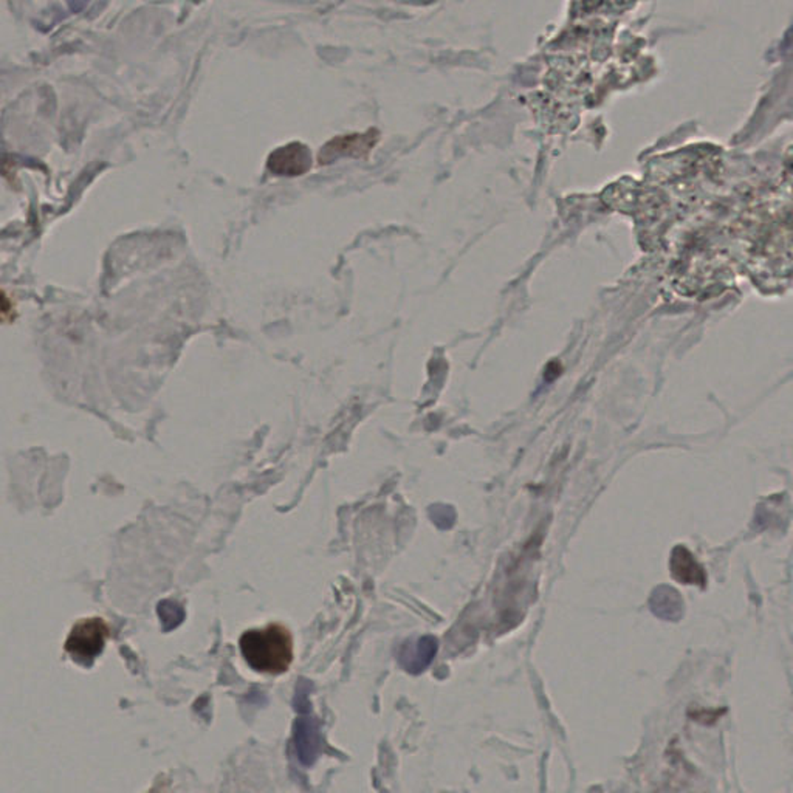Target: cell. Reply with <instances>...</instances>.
I'll list each match as a JSON object with an SVG mask.
<instances>
[{"label":"cell","mask_w":793,"mask_h":793,"mask_svg":"<svg viewBox=\"0 0 793 793\" xmlns=\"http://www.w3.org/2000/svg\"><path fill=\"white\" fill-rule=\"evenodd\" d=\"M239 646L245 662L256 671L283 674L293 662V637L279 623L247 631L239 640Z\"/></svg>","instance_id":"1"},{"label":"cell","mask_w":793,"mask_h":793,"mask_svg":"<svg viewBox=\"0 0 793 793\" xmlns=\"http://www.w3.org/2000/svg\"><path fill=\"white\" fill-rule=\"evenodd\" d=\"M109 635V627L101 618H87L73 627L72 633L66 642V649L72 655L73 661L90 665L100 654L106 638Z\"/></svg>","instance_id":"2"},{"label":"cell","mask_w":793,"mask_h":793,"mask_svg":"<svg viewBox=\"0 0 793 793\" xmlns=\"http://www.w3.org/2000/svg\"><path fill=\"white\" fill-rule=\"evenodd\" d=\"M380 140L377 129H369L367 132L339 135L322 146L318 156L320 165H330L333 161L352 157V158H366Z\"/></svg>","instance_id":"3"},{"label":"cell","mask_w":793,"mask_h":793,"mask_svg":"<svg viewBox=\"0 0 793 793\" xmlns=\"http://www.w3.org/2000/svg\"><path fill=\"white\" fill-rule=\"evenodd\" d=\"M311 163L313 160L311 149L302 143L294 141L273 150L266 160V167L279 177H300L305 172L311 171Z\"/></svg>","instance_id":"4"},{"label":"cell","mask_w":793,"mask_h":793,"mask_svg":"<svg viewBox=\"0 0 793 793\" xmlns=\"http://www.w3.org/2000/svg\"><path fill=\"white\" fill-rule=\"evenodd\" d=\"M670 569H671L674 580L687 586H707V573L704 567L700 566L699 561L694 558L693 554L685 545H676L670 558Z\"/></svg>","instance_id":"5"},{"label":"cell","mask_w":793,"mask_h":793,"mask_svg":"<svg viewBox=\"0 0 793 793\" xmlns=\"http://www.w3.org/2000/svg\"><path fill=\"white\" fill-rule=\"evenodd\" d=\"M437 648V640L431 635L419 638L412 644L408 642L401 646V651H400V663L410 674H419L433 662Z\"/></svg>","instance_id":"6"},{"label":"cell","mask_w":793,"mask_h":793,"mask_svg":"<svg viewBox=\"0 0 793 793\" xmlns=\"http://www.w3.org/2000/svg\"><path fill=\"white\" fill-rule=\"evenodd\" d=\"M320 745H321V736L317 722L309 717L298 719L294 724V747L301 762L305 766H311L317 760V754L320 753Z\"/></svg>","instance_id":"7"},{"label":"cell","mask_w":793,"mask_h":793,"mask_svg":"<svg viewBox=\"0 0 793 793\" xmlns=\"http://www.w3.org/2000/svg\"><path fill=\"white\" fill-rule=\"evenodd\" d=\"M651 610L655 616L661 617L663 620H671L677 622L683 612V601L680 595L670 586H661L655 589L651 599H649Z\"/></svg>","instance_id":"8"},{"label":"cell","mask_w":793,"mask_h":793,"mask_svg":"<svg viewBox=\"0 0 793 793\" xmlns=\"http://www.w3.org/2000/svg\"><path fill=\"white\" fill-rule=\"evenodd\" d=\"M158 616H160L161 622L165 625V629L171 631V629L177 627L180 623L184 622L185 610L176 601L167 599V601H161L160 606H158Z\"/></svg>","instance_id":"9"},{"label":"cell","mask_w":793,"mask_h":793,"mask_svg":"<svg viewBox=\"0 0 793 793\" xmlns=\"http://www.w3.org/2000/svg\"><path fill=\"white\" fill-rule=\"evenodd\" d=\"M89 2L90 0H67V4H68L73 13L83 12Z\"/></svg>","instance_id":"10"}]
</instances>
